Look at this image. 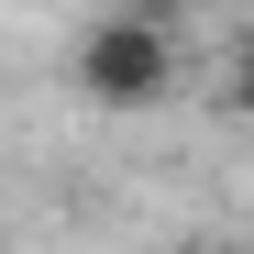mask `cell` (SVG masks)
<instances>
[{"label": "cell", "instance_id": "1", "mask_svg": "<svg viewBox=\"0 0 254 254\" xmlns=\"http://www.w3.org/2000/svg\"><path fill=\"white\" fill-rule=\"evenodd\" d=\"M177 77H188L177 11H144V0H133V11H89L77 45H66V89L89 111H166Z\"/></svg>", "mask_w": 254, "mask_h": 254}, {"label": "cell", "instance_id": "2", "mask_svg": "<svg viewBox=\"0 0 254 254\" xmlns=\"http://www.w3.org/2000/svg\"><path fill=\"white\" fill-rule=\"evenodd\" d=\"M188 254H221V243H188Z\"/></svg>", "mask_w": 254, "mask_h": 254}]
</instances>
